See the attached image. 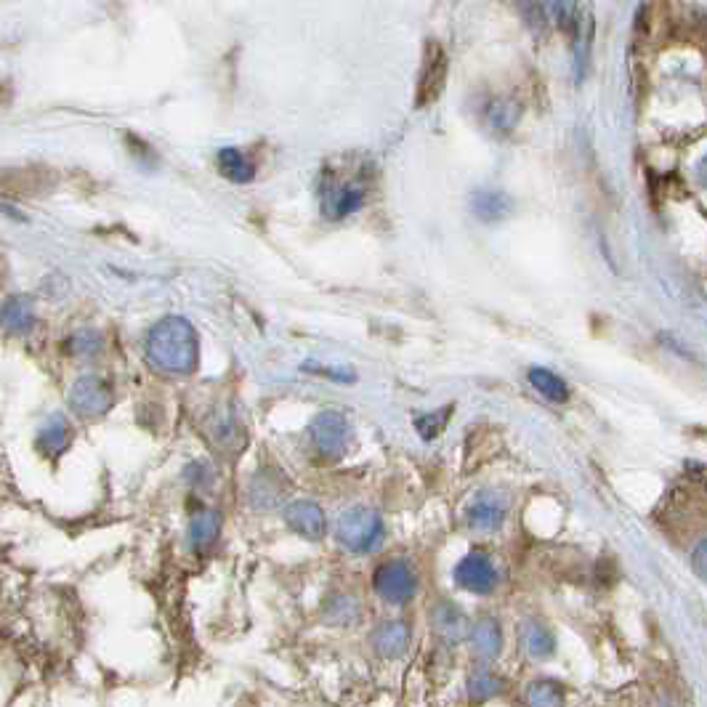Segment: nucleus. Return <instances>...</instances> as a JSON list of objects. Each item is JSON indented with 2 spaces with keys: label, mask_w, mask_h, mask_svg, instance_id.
<instances>
[{
  "label": "nucleus",
  "mask_w": 707,
  "mask_h": 707,
  "mask_svg": "<svg viewBox=\"0 0 707 707\" xmlns=\"http://www.w3.org/2000/svg\"><path fill=\"white\" fill-rule=\"evenodd\" d=\"M471 644H474L476 657L492 662L500 657V649H503V630L492 617H484L471 628Z\"/></svg>",
  "instance_id": "12"
},
{
  "label": "nucleus",
  "mask_w": 707,
  "mask_h": 707,
  "mask_svg": "<svg viewBox=\"0 0 707 707\" xmlns=\"http://www.w3.org/2000/svg\"><path fill=\"white\" fill-rule=\"evenodd\" d=\"M285 521H288V527L293 529V532H298V535L311 540V543H317V540L325 537V511H322L317 503H311V500H293V503L285 508Z\"/></svg>",
  "instance_id": "9"
},
{
  "label": "nucleus",
  "mask_w": 707,
  "mask_h": 707,
  "mask_svg": "<svg viewBox=\"0 0 707 707\" xmlns=\"http://www.w3.org/2000/svg\"><path fill=\"white\" fill-rule=\"evenodd\" d=\"M303 373L325 375V378H330V381H341V383L357 381V375L351 373V370H335V367H325L319 365V362H303Z\"/></svg>",
  "instance_id": "26"
},
{
  "label": "nucleus",
  "mask_w": 707,
  "mask_h": 707,
  "mask_svg": "<svg viewBox=\"0 0 707 707\" xmlns=\"http://www.w3.org/2000/svg\"><path fill=\"white\" fill-rule=\"evenodd\" d=\"M70 407L78 415L99 418L112 407V389L96 375H83L70 389Z\"/></svg>",
  "instance_id": "8"
},
{
  "label": "nucleus",
  "mask_w": 707,
  "mask_h": 707,
  "mask_svg": "<svg viewBox=\"0 0 707 707\" xmlns=\"http://www.w3.org/2000/svg\"><path fill=\"white\" fill-rule=\"evenodd\" d=\"M500 692H503V678L495 676L492 670H474V673L468 676V694H471V700L484 702Z\"/></svg>",
  "instance_id": "21"
},
{
  "label": "nucleus",
  "mask_w": 707,
  "mask_h": 707,
  "mask_svg": "<svg viewBox=\"0 0 707 707\" xmlns=\"http://www.w3.org/2000/svg\"><path fill=\"white\" fill-rule=\"evenodd\" d=\"M407 644H410V630L404 622H383L373 633V646L381 657H391V660L402 657L407 652Z\"/></svg>",
  "instance_id": "14"
},
{
  "label": "nucleus",
  "mask_w": 707,
  "mask_h": 707,
  "mask_svg": "<svg viewBox=\"0 0 707 707\" xmlns=\"http://www.w3.org/2000/svg\"><path fill=\"white\" fill-rule=\"evenodd\" d=\"M375 593L389 604H407L418 593V577L407 561H386L375 572Z\"/></svg>",
  "instance_id": "6"
},
{
  "label": "nucleus",
  "mask_w": 707,
  "mask_h": 707,
  "mask_svg": "<svg viewBox=\"0 0 707 707\" xmlns=\"http://www.w3.org/2000/svg\"><path fill=\"white\" fill-rule=\"evenodd\" d=\"M35 322H38V317H35V303H32L30 296L8 298L6 306H3V325H6L8 333H30Z\"/></svg>",
  "instance_id": "15"
},
{
  "label": "nucleus",
  "mask_w": 707,
  "mask_h": 707,
  "mask_svg": "<svg viewBox=\"0 0 707 707\" xmlns=\"http://www.w3.org/2000/svg\"><path fill=\"white\" fill-rule=\"evenodd\" d=\"M431 625H434L436 636L444 638L447 644H460L471 633L466 614L460 612L455 604H444V601L436 604L434 614H431Z\"/></svg>",
  "instance_id": "11"
},
{
  "label": "nucleus",
  "mask_w": 707,
  "mask_h": 707,
  "mask_svg": "<svg viewBox=\"0 0 707 707\" xmlns=\"http://www.w3.org/2000/svg\"><path fill=\"white\" fill-rule=\"evenodd\" d=\"M450 415H452V404L450 407H444V410H436V412H426V415H415V431L420 434V439H426V442H434L436 436L442 434L444 428H447V423H450Z\"/></svg>",
  "instance_id": "22"
},
{
  "label": "nucleus",
  "mask_w": 707,
  "mask_h": 707,
  "mask_svg": "<svg viewBox=\"0 0 707 707\" xmlns=\"http://www.w3.org/2000/svg\"><path fill=\"white\" fill-rule=\"evenodd\" d=\"M498 580V567H495L490 556L482 551H471L468 556H463L458 567H455V583H458L463 591L476 593V596H487V593L495 591Z\"/></svg>",
  "instance_id": "7"
},
{
  "label": "nucleus",
  "mask_w": 707,
  "mask_h": 707,
  "mask_svg": "<svg viewBox=\"0 0 707 707\" xmlns=\"http://www.w3.org/2000/svg\"><path fill=\"white\" fill-rule=\"evenodd\" d=\"M67 349L78 357H96L104 349V338L96 330H80L67 341Z\"/></svg>",
  "instance_id": "24"
},
{
  "label": "nucleus",
  "mask_w": 707,
  "mask_h": 707,
  "mask_svg": "<svg viewBox=\"0 0 707 707\" xmlns=\"http://www.w3.org/2000/svg\"><path fill=\"white\" fill-rule=\"evenodd\" d=\"M471 210L474 216L484 224H495V221H503L508 213H511V200L503 195V192H495V189H482L471 197Z\"/></svg>",
  "instance_id": "16"
},
{
  "label": "nucleus",
  "mask_w": 707,
  "mask_h": 707,
  "mask_svg": "<svg viewBox=\"0 0 707 707\" xmlns=\"http://www.w3.org/2000/svg\"><path fill=\"white\" fill-rule=\"evenodd\" d=\"M529 383H532L545 399H551V402H567L569 399L567 383L561 381L556 373H551V370H545V367H532V370H529Z\"/></svg>",
  "instance_id": "19"
},
{
  "label": "nucleus",
  "mask_w": 707,
  "mask_h": 707,
  "mask_svg": "<svg viewBox=\"0 0 707 707\" xmlns=\"http://www.w3.org/2000/svg\"><path fill=\"white\" fill-rule=\"evenodd\" d=\"M216 163L221 176L234 181V184H250V181L256 179V163H253L242 149H234V147L221 149L216 157Z\"/></svg>",
  "instance_id": "13"
},
{
  "label": "nucleus",
  "mask_w": 707,
  "mask_h": 707,
  "mask_svg": "<svg viewBox=\"0 0 707 707\" xmlns=\"http://www.w3.org/2000/svg\"><path fill=\"white\" fill-rule=\"evenodd\" d=\"M527 700L532 705H556V702H561L559 686L551 684V681H537V684L529 686Z\"/></svg>",
  "instance_id": "25"
},
{
  "label": "nucleus",
  "mask_w": 707,
  "mask_h": 707,
  "mask_svg": "<svg viewBox=\"0 0 707 707\" xmlns=\"http://www.w3.org/2000/svg\"><path fill=\"white\" fill-rule=\"evenodd\" d=\"M67 444H70V428H67L62 418L48 420L43 431L38 434V447L46 452L48 458H54V455L67 450Z\"/></svg>",
  "instance_id": "20"
},
{
  "label": "nucleus",
  "mask_w": 707,
  "mask_h": 707,
  "mask_svg": "<svg viewBox=\"0 0 707 707\" xmlns=\"http://www.w3.org/2000/svg\"><path fill=\"white\" fill-rule=\"evenodd\" d=\"M692 564H694V569H697V575H700L702 580H707V540L700 545V548H697V551H694Z\"/></svg>",
  "instance_id": "27"
},
{
  "label": "nucleus",
  "mask_w": 707,
  "mask_h": 707,
  "mask_svg": "<svg viewBox=\"0 0 707 707\" xmlns=\"http://www.w3.org/2000/svg\"><path fill=\"white\" fill-rule=\"evenodd\" d=\"M319 195H322V213L338 221V218L357 213L365 205V184L357 179H330L327 176L322 181Z\"/></svg>",
  "instance_id": "5"
},
{
  "label": "nucleus",
  "mask_w": 707,
  "mask_h": 707,
  "mask_svg": "<svg viewBox=\"0 0 707 707\" xmlns=\"http://www.w3.org/2000/svg\"><path fill=\"white\" fill-rule=\"evenodd\" d=\"M309 434L311 444H314L319 455L327 460L343 458V455L349 452L351 439H354V431H351V423L346 420V415L335 410L319 412L317 418L311 420Z\"/></svg>",
  "instance_id": "4"
},
{
  "label": "nucleus",
  "mask_w": 707,
  "mask_h": 707,
  "mask_svg": "<svg viewBox=\"0 0 707 707\" xmlns=\"http://www.w3.org/2000/svg\"><path fill=\"white\" fill-rule=\"evenodd\" d=\"M466 521L474 529L495 532V529L503 527L505 503L495 495V492H482V495L466 508Z\"/></svg>",
  "instance_id": "10"
},
{
  "label": "nucleus",
  "mask_w": 707,
  "mask_h": 707,
  "mask_svg": "<svg viewBox=\"0 0 707 707\" xmlns=\"http://www.w3.org/2000/svg\"><path fill=\"white\" fill-rule=\"evenodd\" d=\"M221 535V516L216 511H200L189 524V540L195 551H208Z\"/></svg>",
  "instance_id": "17"
},
{
  "label": "nucleus",
  "mask_w": 707,
  "mask_h": 707,
  "mask_svg": "<svg viewBox=\"0 0 707 707\" xmlns=\"http://www.w3.org/2000/svg\"><path fill=\"white\" fill-rule=\"evenodd\" d=\"M521 649H524L529 657H537V660L551 657L553 649H556L551 630L543 628L540 622H524V625H521Z\"/></svg>",
  "instance_id": "18"
},
{
  "label": "nucleus",
  "mask_w": 707,
  "mask_h": 707,
  "mask_svg": "<svg viewBox=\"0 0 707 707\" xmlns=\"http://www.w3.org/2000/svg\"><path fill=\"white\" fill-rule=\"evenodd\" d=\"M447 72H450V56L447 48L439 40H426L423 46V59H420V75L418 88H415V107L426 109L431 107L444 91L447 83Z\"/></svg>",
  "instance_id": "3"
},
{
  "label": "nucleus",
  "mask_w": 707,
  "mask_h": 707,
  "mask_svg": "<svg viewBox=\"0 0 707 707\" xmlns=\"http://www.w3.org/2000/svg\"><path fill=\"white\" fill-rule=\"evenodd\" d=\"M516 117H519V109L513 107L511 101L498 99L492 101L490 107H487V123L495 128V131L500 133H508L516 125Z\"/></svg>",
  "instance_id": "23"
},
{
  "label": "nucleus",
  "mask_w": 707,
  "mask_h": 707,
  "mask_svg": "<svg viewBox=\"0 0 707 707\" xmlns=\"http://www.w3.org/2000/svg\"><path fill=\"white\" fill-rule=\"evenodd\" d=\"M338 543L351 553H373L383 540V519L373 508H349L335 527Z\"/></svg>",
  "instance_id": "2"
},
{
  "label": "nucleus",
  "mask_w": 707,
  "mask_h": 707,
  "mask_svg": "<svg viewBox=\"0 0 707 707\" xmlns=\"http://www.w3.org/2000/svg\"><path fill=\"white\" fill-rule=\"evenodd\" d=\"M149 365L165 375H189L197 367V333L187 319H160L147 338Z\"/></svg>",
  "instance_id": "1"
}]
</instances>
